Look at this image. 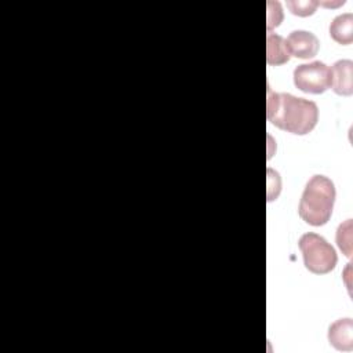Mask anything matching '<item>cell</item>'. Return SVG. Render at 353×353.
I'll return each instance as SVG.
<instances>
[{
	"label": "cell",
	"mask_w": 353,
	"mask_h": 353,
	"mask_svg": "<svg viewBox=\"0 0 353 353\" xmlns=\"http://www.w3.org/2000/svg\"><path fill=\"white\" fill-rule=\"evenodd\" d=\"M268 120L277 128L295 134H309L319 121V108L313 101L296 98L291 94H276L268 90Z\"/></svg>",
	"instance_id": "6da1fadb"
},
{
	"label": "cell",
	"mask_w": 353,
	"mask_h": 353,
	"mask_svg": "<svg viewBox=\"0 0 353 353\" xmlns=\"http://www.w3.org/2000/svg\"><path fill=\"white\" fill-rule=\"evenodd\" d=\"M335 201V186L324 175H314L309 179L302 193L298 214L302 221L312 226L325 225L332 214Z\"/></svg>",
	"instance_id": "7a4b0ae2"
},
{
	"label": "cell",
	"mask_w": 353,
	"mask_h": 353,
	"mask_svg": "<svg viewBox=\"0 0 353 353\" xmlns=\"http://www.w3.org/2000/svg\"><path fill=\"white\" fill-rule=\"evenodd\" d=\"M305 268L314 274H325L334 270L338 256L334 247L317 233H305L298 241Z\"/></svg>",
	"instance_id": "3957f363"
},
{
	"label": "cell",
	"mask_w": 353,
	"mask_h": 353,
	"mask_svg": "<svg viewBox=\"0 0 353 353\" xmlns=\"http://www.w3.org/2000/svg\"><path fill=\"white\" fill-rule=\"evenodd\" d=\"M294 84L303 92L323 94L330 88V68L320 61L302 63L294 70Z\"/></svg>",
	"instance_id": "277c9868"
},
{
	"label": "cell",
	"mask_w": 353,
	"mask_h": 353,
	"mask_svg": "<svg viewBox=\"0 0 353 353\" xmlns=\"http://www.w3.org/2000/svg\"><path fill=\"white\" fill-rule=\"evenodd\" d=\"M285 43H287L290 55H294L301 59L313 58L320 48L319 39L313 33L306 30L291 32Z\"/></svg>",
	"instance_id": "5b68a950"
},
{
	"label": "cell",
	"mask_w": 353,
	"mask_h": 353,
	"mask_svg": "<svg viewBox=\"0 0 353 353\" xmlns=\"http://www.w3.org/2000/svg\"><path fill=\"white\" fill-rule=\"evenodd\" d=\"M330 87L338 95L353 94V62L349 59L336 61L330 69Z\"/></svg>",
	"instance_id": "8992f818"
},
{
	"label": "cell",
	"mask_w": 353,
	"mask_h": 353,
	"mask_svg": "<svg viewBox=\"0 0 353 353\" xmlns=\"http://www.w3.org/2000/svg\"><path fill=\"white\" fill-rule=\"evenodd\" d=\"M328 341L335 349L350 352L353 349V320L339 319L332 323L328 330Z\"/></svg>",
	"instance_id": "52a82bcc"
},
{
	"label": "cell",
	"mask_w": 353,
	"mask_h": 353,
	"mask_svg": "<svg viewBox=\"0 0 353 353\" xmlns=\"http://www.w3.org/2000/svg\"><path fill=\"white\" fill-rule=\"evenodd\" d=\"M330 34L334 41L347 46L353 41V14L346 12L332 19L330 25Z\"/></svg>",
	"instance_id": "ba28073f"
},
{
	"label": "cell",
	"mask_w": 353,
	"mask_h": 353,
	"mask_svg": "<svg viewBox=\"0 0 353 353\" xmlns=\"http://www.w3.org/2000/svg\"><path fill=\"white\" fill-rule=\"evenodd\" d=\"M290 51L285 40L276 34L268 33L266 36V62L269 65H283L290 61Z\"/></svg>",
	"instance_id": "9c48e42d"
},
{
	"label": "cell",
	"mask_w": 353,
	"mask_h": 353,
	"mask_svg": "<svg viewBox=\"0 0 353 353\" xmlns=\"http://www.w3.org/2000/svg\"><path fill=\"white\" fill-rule=\"evenodd\" d=\"M336 244L342 250V252L350 258V255H352V219H347L338 226Z\"/></svg>",
	"instance_id": "30bf717a"
},
{
	"label": "cell",
	"mask_w": 353,
	"mask_h": 353,
	"mask_svg": "<svg viewBox=\"0 0 353 353\" xmlns=\"http://www.w3.org/2000/svg\"><path fill=\"white\" fill-rule=\"evenodd\" d=\"M319 3L317 1H313V0H305V1H287V7L290 8V11L294 14V15H298V17H307V15H312L316 8H317Z\"/></svg>",
	"instance_id": "8fae6325"
},
{
	"label": "cell",
	"mask_w": 353,
	"mask_h": 353,
	"mask_svg": "<svg viewBox=\"0 0 353 353\" xmlns=\"http://www.w3.org/2000/svg\"><path fill=\"white\" fill-rule=\"evenodd\" d=\"M268 29L270 30L280 23V21L283 19V12L277 1H268Z\"/></svg>",
	"instance_id": "7c38bea8"
}]
</instances>
